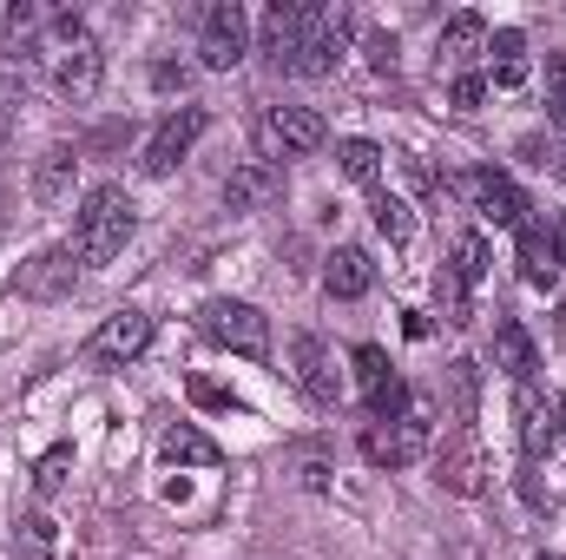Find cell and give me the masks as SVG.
I'll list each match as a JSON object with an SVG mask.
<instances>
[{"label":"cell","mask_w":566,"mask_h":560,"mask_svg":"<svg viewBox=\"0 0 566 560\" xmlns=\"http://www.w3.org/2000/svg\"><path fill=\"white\" fill-rule=\"evenodd\" d=\"M133 198L119 191V185H93L86 191V205H80V218H73V258L80 265H113L119 251H126V238H133Z\"/></svg>","instance_id":"obj_1"},{"label":"cell","mask_w":566,"mask_h":560,"mask_svg":"<svg viewBox=\"0 0 566 560\" xmlns=\"http://www.w3.org/2000/svg\"><path fill=\"white\" fill-rule=\"evenodd\" d=\"M198 336L218 343V350H231V356H244V363L271 356V317L258 303H244V297H211L198 310Z\"/></svg>","instance_id":"obj_2"},{"label":"cell","mask_w":566,"mask_h":560,"mask_svg":"<svg viewBox=\"0 0 566 560\" xmlns=\"http://www.w3.org/2000/svg\"><path fill=\"white\" fill-rule=\"evenodd\" d=\"M211 133V113L205 106H178V113H165L158 120V133L145 139V158H139V172L145 178H171L185 158H191V145Z\"/></svg>","instance_id":"obj_3"},{"label":"cell","mask_w":566,"mask_h":560,"mask_svg":"<svg viewBox=\"0 0 566 560\" xmlns=\"http://www.w3.org/2000/svg\"><path fill=\"white\" fill-rule=\"evenodd\" d=\"M323 139H329V126H323V113H310V106H271V113L258 120V145H264L271 165H277V158H310Z\"/></svg>","instance_id":"obj_4"},{"label":"cell","mask_w":566,"mask_h":560,"mask_svg":"<svg viewBox=\"0 0 566 560\" xmlns=\"http://www.w3.org/2000/svg\"><path fill=\"white\" fill-rule=\"evenodd\" d=\"M343 33H349V13H343V7H310L290 73H303V80H329L336 60H343Z\"/></svg>","instance_id":"obj_5"},{"label":"cell","mask_w":566,"mask_h":560,"mask_svg":"<svg viewBox=\"0 0 566 560\" xmlns=\"http://www.w3.org/2000/svg\"><path fill=\"white\" fill-rule=\"evenodd\" d=\"M151 350V317L145 310H113L93 336H86V363L93 370H126Z\"/></svg>","instance_id":"obj_6"},{"label":"cell","mask_w":566,"mask_h":560,"mask_svg":"<svg viewBox=\"0 0 566 560\" xmlns=\"http://www.w3.org/2000/svg\"><path fill=\"white\" fill-rule=\"evenodd\" d=\"M198 53H205L211 73H231L251 53V13L238 0H211L205 7V33H198Z\"/></svg>","instance_id":"obj_7"},{"label":"cell","mask_w":566,"mask_h":560,"mask_svg":"<svg viewBox=\"0 0 566 560\" xmlns=\"http://www.w3.org/2000/svg\"><path fill=\"white\" fill-rule=\"evenodd\" d=\"M461 191H468V205H474L494 231H521V225H527V191H521L507 172L481 165V172H468V178H461Z\"/></svg>","instance_id":"obj_8"},{"label":"cell","mask_w":566,"mask_h":560,"mask_svg":"<svg viewBox=\"0 0 566 560\" xmlns=\"http://www.w3.org/2000/svg\"><path fill=\"white\" fill-rule=\"evenodd\" d=\"M356 383H363V403H369V422H409V390H402V376H396V363L376 350V343H363L356 356Z\"/></svg>","instance_id":"obj_9"},{"label":"cell","mask_w":566,"mask_h":560,"mask_svg":"<svg viewBox=\"0 0 566 560\" xmlns=\"http://www.w3.org/2000/svg\"><path fill=\"white\" fill-rule=\"evenodd\" d=\"M290 363H296V390H303L316 409H336V403H343V370H336V356H329L323 336H296V343H290Z\"/></svg>","instance_id":"obj_10"},{"label":"cell","mask_w":566,"mask_h":560,"mask_svg":"<svg viewBox=\"0 0 566 560\" xmlns=\"http://www.w3.org/2000/svg\"><path fill=\"white\" fill-rule=\"evenodd\" d=\"M428 455V422H369L363 428V462L369 468H409Z\"/></svg>","instance_id":"obj_11"},{"label":"cell","mask_w":566,"mask_h":560,"mask_svg":"<svg viewBox=\"0 0 566 560\" xmlns=\"http://www.w3.org/2000/svg\"><path fill=\"white\" fill-rule=\"evenodd\" d=\"M514 428H521V455L541 462V455L560 442V403L541 396L534 383H514Z\"/></svg>","instance_id":"obj_12"},{"label":"cell","mask_w":566,"mask_h":560,"mask_svg":"<svg viewBox=\"0 0 566 560\" xmlns=\"http://www.w3.org/2000/svg\"><path fill=\"white\" fill-rule=\"evenodd\" d=\"M369 283H376V258H369L363 245H336V251L323 258V290H329V297L356 303V297H369Z\"/></svg>","instance_id":"obj_13"},{"label":"cell","mask_w":566,"mask_h":560,"mask_svg":"<svg viewBox=\"0 0 566 560\" xmlns=\"http://www.w3.org/2000/svg\"><path fill=\"white\" fill-rule=\"evenodd\" d=\"M277 191H283V165L251 158V165H238V172L224 178V211H258V205H271Z\"/></svg>","instance_id":"obj_14"},{"label":"cell","mask_w":566,"mask_h":560,"mask_svg":"<svg viewBox=\"0 0 566 560\" xmlns=\"http://www.w3.org/2000/svg\"><path fill=\"white\" fill-rule=\"evenodd\" d=\"M99 73H106V60H99L93 40L60 46V60H53V86H60L66 100H93V93H99Z\"/></svg>","instance_id":"obj_15"},{"label":"cell","mask_w":566,"mask_h":560,"mask_svg":"<svg viewBox=\"0 0 566 560\" xmlns=\"http://www.w3.org/2000/svg\"><path fill=\"white\" fill-rule=\"evenodd\" d=\"M494 370H507L514 383H534V370H541V343L527 336L521 317H501V323H494Z\"/></svg>","instance_id":"obj_16"},{"label":"cell","mask_w":566,"mask_h":560,"mask_svg":"<svg viewBox=\"0 0 566 560\" xmlns=\"http://www.w3.org/2000/svg\"><path fill=\"white\" fill-rule=\"evenodd\" d=\"M303 20H310V0H277V7H264V53H271L277 66H290V60H296Z\"/></svg>","instance_id":"obj_17"},{"label":"cell","mask_w":566,"mask_h":560,"mask_svg":"<svg viewBox=\"0 0 566 560\" xmlns=\"http://www.w3.org/2000/svg\"><path fill=\"white\" fill-rule=\"evenodd\" d=\"M158 455H165L171 468H218V462H224V448H218L205 428H191V422L165 428V435H158Z\"/></svg>","instance_id":"obj_18"},{"label":"cell","mask_w":566,"mask_h":560,"mask_svg":"<svg viewBox=\"0 0 566 560\" xmlns=\"http://www.w3.org/2000/svg\"><path fill=\"white\" fill-rule=\"evenodd\" d=\"M434 468H441V488H448V495H488V462H481V448H474L468 435H461L454 448H441Z\"/></svg>","instance_id":"obj_19"},{"label":"cell","mask_w":566,"mask_h":560,"mask_svg":"<svg viewBox=\"0 0 566 560\" xmlns=\"http://www.w3.org/2000/svg\"><path fill=\"white\" fill-rule=\"evenodd\" d=\"M441 396H448V416H454V428L468 435L474 428V416H481V370L461 356V363H448L441 370Z\"/></svg>","instance_id":"obj_20"},{"label":"cell","mask_w":566,"mask_h":560,"mask_svg":"<svg viewBox=\"0 0 566 560\" xmlns=\"http://www.w3.org/2000/svg\"><path fill=\"white\" fill-rule=\"evenodd\" d=\"M488 53H494V66H488V86H521V80H527V33H521V27H501V33H488Z\"/></svg>","instance_id":"obj_21"},{"label":"cell","mask_w":566,"mask_h":560,"mask_svg":"<svg viewBox=\"0 0 566 560\" xmlns=\"http://www.w3.org/2000/svg\"><path fill=\"white\" fill-rule=\"evenodd\" d=\"M474 53H488V20H481V13H454V20L441 27V60H448V66H468Z\"/></svg>","instance_id":"obj_22"},{"label":"cell","mask_w":566,"mask_h":560,"mask_svg":"<svg viewBox=\"0 0 566 560\" xmlns=\"http://www.w3.org/2000/svg\"><path fill=\"white\" fill-rule=\"evenodd\" d=\"M73 172H80L73 145H53V152L40 158V172H33V198H40V205H60V198H73Z\"/></svg>","instance_id":"obj_23"},{"label":"cell","mask_w":566,"mask_h":560,"mask_svg":"<svg viewBox=\"0 0 566 560\" xmlns=\"http://www.w3.org/2000/svg\"><path fill=\"white\" fill-rule=\"evenodd\" d=\"M20 290L27 297H66L73 290V251H46V258H33V271H20Z\"/></svg>","instance_id":"obj_24"},{"label":"cell","mask_w":566,"mask_h":560,"mask_svg":"<svg viewBox=\"0 0 566 560\" xmlns=\"http://www.w3.org/2000/svg\"><path fill=\"white\" fill-rule=\"evenodd\" d=\"M521 278L534 290H554L560 265H554V245H547V225H521Z\"/></svg>","instance_id":"obj_25"},{"label":"cell","mask_w":566,"mask_h":560,"mask_svg":"<svg viewBox=\"0 0 566 560\" xmlns=\"http://www.w3.org/2000/svg\"><path fill=\"white\" fill-rule=\"evenodd\" d=\"M369 218H376V231H382L389 245H409V238H416V205L396 198V191H382V185L369 191Z\"/></svg>","instance_id":"obj_26"},{"label":"cell","mask_w":566,"mask_h":560,"mask_svg":"<svg viewBox=\"0 0 566 560\" xmlns=\"http://www.w3.org/2000/svg\"><path fill=\"white\" fill-rule=\"evenodd\" d=\"M336 165H343V178H356V185H382V145L376 139H343L336 145Z\"/></svg>","instance_id":"obj_27"},{"label":"cell","mask_w":566,"mask_h":560,"mask_svg":"<svg viewBox=\"0 0 566 560\" xmlns=\"http://www.w3.org/2000/svg\"><path fill=\"white\" fill-rule=\"evenodd\" d=\"M434 303H441V323H454V330H468V323H474V290L454 278L448 265L434 271Z\"/></svg>","instance_id":"obj_28"},{"label":"cell","mask_w":566,"mask_h":560,"mask_svg":"<svg viewBox=\"0 0 566 560\" xmlns=\"http://www.w3.org/2000/svg\"><path fill=\"white\" fill-rule=\"evenodd\" d=\"M13 548H20V560H53V554H60V528H53L46 515H20Z\"/></svg>","instance_id":"obj_29"},{"label":"cell","mask_w":566,"mask_h":560,"mask_svg":"<svg viewBox=\"0 0 566 560\" xmlns=\"http://www.w3.org/2000/svg\"><path fill=\"white\" fill-rule=\"evenodd\" d=\"M448 271L474 290V283L488 278V238H481V231H461V238H454V251H448Z\"/></svg>","instance_id":"obj_30"},{"label":"cell","mask_w":566,"mask_h":560,"mask_svg":"<svg viewBox=\"0 0 566 560\" xmlns=\"http://www.w3.org/2000/svg\"><path fill=\"white\" fill-rule=\"evenodd\" d=\"M66 475H73V448H66V442H53V448L40 455V468H33V495H40V501H53V495L66 488Z\"/></svg>","instance_id":"obj_31"},{"label":"cell","mask_w":566,"mask_h":560,"mask_svg":"<svg viewBox=\"0 0 566 560\" xmlns=\"http://www.w3.org/2000/svg\"><path fill=\"white\" fill-rule=\"evenodd\" d=\"M547 120L566 133V53H547Z\"/></svg>","instance_id":"obj_32"},{"label":"cell","mask_w":566,"mask_h":560,"mask_svg":"<svg viewBox=\"0 0 566 560\" xmlns=\"http://www.w3.org/2000/svg\"><path fill=\"white\" fill-rule=\"evenodd\" d=\"M481 100H488V73H461V80L448 86V106H454V113H481Z\"/></svg>","instance_id":"obj_33"},{"label":"cell","mask_w":566,"mask_h":560,"mask_svg":"<svg viewBox=\"0 0 566 560\" xmlns=\"http://www.w3.org/2000/svg\"><path fill=\"white\" fill-rule=\"evenodd\" d=\"M185 396H191V403H198V409H244V403H238V396H231V390H218V383H211V376H191V383H185Z\"/></svg>","instance_id":"obj_34"},{"label":"cell","mask_w":566,"mask_h":560,"mask_svg":"<svg viewBox=\"0 0 566 560\" xmlns=\"http://www.w3.org/2000/svg\"><path fill=\"white\" fill-rule=\"evenodd\" d=\"M296 468H303V488H323V481H329V462H323L316 448H296Z\"/></svg>","instance_id":"obj_35"},{"label":"cell","mask_w":566,"mask_h":560,"mask_svg":"<svg viewBox=\"0 0 566 560\" xmlns=\"http://www.w3.org/2000/svg\"><path fill=\"white\" fill-rule=\"evenodd\" d=\"M369 60L389 73V66H396V33H369Z\"/></svg>","instance_id":"obj_36"},{"label":"cell","mask_w":566,"mask_h":560,"mask_svg":"<svg viewBox=\"0 0 566 560\" xmlns=\"http://www.w3.org/2000/svg\"><path fill=\"white\" fill-rule=\"evenodd\" d=\"M185 80H191V73H185V66H171V60H165V66H151V86H165V93H185Z\"/></svg>","instance_id":"obj_37"},{"label":"cell","mask_w":566,"mask_h":560,"mask_svg":"<svg viewBox=\"0 0 566 560\" xmlns=\"http://www.w3.org/2000/svg\"><path fill=\"white\" fill-rule=\"evenodd\" d=\"M547 245H554V265L566 271V218H547Z\"/></svg>","instance_id":"obj_38"},{"label":"cell","mask_w":566,"mask_h":560,"mask_svg":"<svg viewBox=\"0 0 566 560\" xmlns=\"http://www.w3.org/2000/svg\"><path fill=\"white\" fill-rule=\"evenodd\" d=\"M554 172H560V178H566V152H560V158H554Z\"/></svg>","instance_id":"obj_39"},{"label":"cell","mask_w":566,"mask_h":560,"mask_svg":"<svg viewBox=\"0 0 566 560\" xmlns=\"http://www.w3.org/2000/svg\"><path fill=\"white\" fill-rule=\"evenodd\" d=\"M560 442H566V403H560Z\"/></svg>","instance_id":"obj_40"},{"label":"cell","mask_w":566,"mask_h":560,"mask_svg":"<svg viewBox=\"0 0 566 560\" xmlns=\"http://www.w3.org/2000/svg\"><path fill=\"white\" fill-rule=\"evenodd\" d=\"M534 560H566V554H534Z\"/></svg>","instance_id":"obj_41"}]
</instances>
